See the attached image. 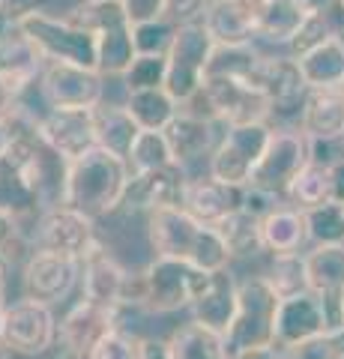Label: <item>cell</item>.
<instances>
[{"label":"cell","mask_w":344,"mask_h":359,"mask_svg":"<svg viewBox=\"0 0 344 359\" xmlns=\"http://www.w3.org/2000/svg\"><path fill=\"white\" fill-rule=\"evenodd\" d=\"M147 233L156 257H174L204 273L228 269L234 261L213 224L198 222L183 207H162L147 216Z\"/></svg>","instance_id":"6da1fadb"},{"label":"cell","mask_w":344,"mask_h":359,"mask_svg":"<svg viewBox=\"0 0 344 359\" xmlns=\"http://www.w3.org/2000/svg\"><path fill=\"white\" fill-rule=\"evenodd\" d=\"M129 177H132L129 162L96 144L84 156L69 162L63 204L90 216L93 222L105 219L123 207Z\"/></svg>","instance_id":"7a4b0ae2"},{"label":"cell","mask_w":344,"mask_h":359,"mask_svg":"<svg viewBox=\"0 0 344 359\" xmlns=\"http://www.w3.org/2000/svg\"><path fill=\"white\" fill-rule=\"evenodd\" d=\"M81 27L96 33L99 45V66L108 81L111 78H123L132 60L138 57L135 36H132V21L126 18V9L120 0H78L69 13Z\"/></svg>","instance_id":"3957f363"},{"label":"cell","mask_w":344,"mask_h":359,"mask_svg":"<svg viewBox=\"0 0 344 359\" xmlns=\"http://www.w3.org/2000/svg\"><path fill=\"white\" fill-rule=\"evenodd\" d=\"M279 302L282 297L273 290V285L263 276H249L240 282L237 290V314L234 323L225 335L231 359L261 351V347H279L275 344V318H279Z\"/></svg>","instance_id":"277c9868"},{"label":"cell","mask_w":344,"mask_h":359,"mask_svg":"<svg viewBox=\"0 0 344 359\" xmlns=\"http://www.w3.org/2000/svg\"><path fill=\"white\" fill-rule=\"evenodd\" d=\"M21 30L27 33V39L36 45L48 63H75V66H87V69L99 66L96 33L81 27L69 15L33 13L21 21Z\"/></svg>","instance_id":"5b68a950"},{"label":"cell","mask_w":344,"mask_h":359,"mask_svg":"<svg viewBox=\"0 0 344 359\" xmlns=\"http://www.w3.org/2000/svg\"><path fill=\"white\" fill-rule=\"evenodd\" d=\"M195 99L204 102V114L219 120L221 126H242V123H270L273 102L263 90L237 75H207L204 90Z\"/></svg>","instance_id":"8992f818"},{"label":"cell","mask_w":344,"mask_h":359,"mask_svg":"<svg viewBox=\"0 0 344 359\" xmlns=\"http://www.w3.org/2000/svg\"><path fill=\"white\" fill-rule=\"evenodd\" d=\"M312 162V141L299 126H273L258 168L252 174V189H261L266 195L287 201L294 180Z\"/></svg>","instance_id":"52a82bcc"},{"label":"cell","mask_w":344,"mask_h":359,"mask_svg":"<svg viewBox=\"0 0 344 359\" xmlns=\"http://www.w3.org/2000/svg\"><path fill=\"white\" fill-rule=\"evenodd\" d=\"M216 42L207 33L201 21L195 25H180L177 36L168 48V75H165V90L180 105H188L204 90L209 57H213Z\"/></svg>","instance_id":"ba28073f"},{"label":"cell","mask_w":344,"mask_h":359,"mask_svg":"<svg viewBox=\"0 0 344 359\" xmlns=\"http://www.w3.org/2000/svg\"><path fill=\"white\" fill-rule=\"evenodd\" d=\"M207 276L209 273L204 269H195L174 257H153L141 273V306L153 314L192 309Z\"/></svg>","instance_id":"9c48e42d"},{"label":"cell","mask_w":344,"mask_h":359,"mask_svg":"<svg viewBox=\"0 0 344 359\" xmlns=\"http://www.w3.org/2000/svg\"><path fill=\"white\" fill-rule=\"evenodd\" d=\"M273 135L270 123H242V126H228L221 132L213 156L207 159V174L219 183L246 189L252 183V174L258 168L261 156L266 150V141Z\"/></svg>","instance_id":"30bf717a"},{"label":"cell","mask_w":344,"mask_h":359,"mask_svg":"<svg viewBox=\"0 0 344 359\" xmlns=\"http://www.w3.org/2000/svg\"><path fill=\"white\" fill-rule=\"evenodd\" d=\"M81 297L108 309H144L141 306V276H129L99 243L81 261Z\"/></svg>","instance_id":"8fae6325"},{"label":"cell","mask_w":344,"mask_h":359,"mask_svg":"<svg viewBox=\"0 0 344 359\" xmlns=\"http://www.w3.org/2000/svg\"><path fill=\"white\" fill-rule=\"evenodd\" d=\"M108 78L99 69L75 63H46L39 75V96L46 108H96L105 102Z\"/></svg>","instance_id":"7c38bea8"},{"label":"cell","mask_w":344,"mask_h":359,"mask_svg":"<svg viewBox=\"0 0 344 359\" xmlns=\"http://www.w3.org/2000/svg\"><path fill=\"white\" fill-rule=\"evenodd\" d=\"M60 323L54 318V309L48 302L39 299H18L13 306H6L4 311V341L18 347L27 356H42L57 344Z\"/></svg>","instance_id":"4fadbf2b"},{"label":"cell","mask_w":344,"mask_h":359,"mask_svg":"<svg viewBox=\"0 0 344 359\" xmlns=\"http://www.w3.org/2000/svg\"><path fill=\"white\" fill-rule=\"evenodd\" d=\"M81 282V257L51 252V249H33L25 264V294L39 302H63Z\"/></svg>","instance_id":"5bb4252c"},{"label":"cell","mask_w":344,"mask_h":359,"mask_svg":"<svg viewBox=\"0 0 344 359\" xmlns=\"http://www.w3.org/2000/svg\"><path fill=\"white\" fill-rule=\"evenodd\" d=\"M36 245L39 249L63 252V255H72V257H81L84 261L99 245V237H96L90 216H84V212L66 207V204H57V207L39 212Z\"/></svg>","instance_id":"9a60e30c"},{"label":"cell","mask_w":344,"mask_h":359,"mask_svg":"<svg viewBox=\"0 0 344 359\" xmlns=\"http://www.w3.org/2000/svg\"><path fill=\"white\" fill-rule=\"evenodd\" d=\"M36 129L51 150L66 162L78 159L96 147V114L93 108H46L36 117Z\"/></svg>","instance_id":"2e32d148"},{"label":"cell","mask_w":344,"mask_h":359,"mask_svg":"<svg viewBox=\"0 0 344 359\" xmlns=\"http://www.w3.org/2000/svg\"><path fill=\"white\" fill-rule=\"evenodd\" d=\"M329 330H336L329 306L312 287L299 290L294 297H282L279 318H275V344L279 347H291L296 341L315 339V335H324Z\"/></svg>","instance_id":"e0dca14e"},{"label":"cell","mask_w":344,"mask_h":359,"mask_svg":"<svg viewBox=\"0 0 344 359\" xmlns=\"http://www.w3.org/2000/svg\"><path fill=\"white\" fill-rule=\"evenodd\" d=\"M252 81L270 96L273 117H291V114L299 117L308 84H305L303 72H299V63L291 54H263L258 69L252 75Z\"/></svg>","instance_id":"ac0fdd59"},{"label":"cell","mask_w":344,"mask_h":359,"mask_svg":"<svg viewBox=\"0 0 344 359\" xmlns=\"http://www.w3.org/2000/svg\"><path fill=\"white\" fill-rule=\"evenodd\" d=\"M117 327V311L108 306H99L93 299H78L66 311L60 320V347L69 359H87L93 353V347L105 339V335Z\"/></svg>","instance_id":"d6986e66"},{"label":"cell","mask_w":344,"mask_h":359,"mask_svg":"<svg viewBox=\"0 0 344 359\" xmlns=\"http://www.w3.org/2000/svg\"><path fill=\"white\" fill-rule=\"evenodd\" d=\"M186 180H188V171L177 162L165 168H153V171L132 174L120 210L147 212L150 216L153 210H162V207H180Z\"/></svg>","instance_id":"ffe728a7"},{"label":"cell","mask_w":344,"mask_h":359,"mask_svg":"<svg viewBox=\"0 0 344 359\" xmlns=\"http://www.w3.org/2000/svg\"><path fill=\"white\" fill-rule=\"evenodd\" d=\"M46 63L48 60L42 57L36 45L27 39V33L21 30V25L0 18V78L9 84L15 99L39 81Z\"/></svg>","instance_id":"44dd1931"},{"label":"cell","mask_w":344,"mask_h":359,"mask_svg":"<svg viewBox=\"0 0 344 359\" xmlns=\"http://www.w3.org/2000/svg\"><path fill=\"white\" fill-rule=\"evenodd\" d=\"M221 126L219 120H213L209 114H201V111H188V108H180L168 126H165V138L171 144V153H174V162L183 165L188 171V165L201 162V159H209L216 150V144L221 135L216 132ZM225 129V126H221Z\"/></svg>","instance_id":"7402d4cb"},{"label":"cell","mask_w":344,"mask_h":359,"mask_svg":"<svg viewBox=\"0 0 344 359\" xmlns=\"http://www.w3.org/2000/svg\"><path fill=\"white\" fill-rule=\"evenodd\" d=\"M296 126L308 141L344 138V87H308Z\"/></svg>","instance_id":"603a6c76"},{"label":"cell","mask_w":344,"mask_h":359,"mask_svg":"<svg viewBox=\"0 0 344 359\" xmlns=\"http://www.w3.org/2000/svg\"><path fill=\"white\" fill-rule=\"evenodd\" d=\"M305 278H308V287L326 299L332 323L341 327L344 245H308V249H305Z\"/></svg>","instance_id":"cb8c5ba5"},{"label":"cell","mask_w":344,"mask_h":359,"mask_svg":"<svg viewBox=\"0 0 344 359\" xmlns=\"http://www.w3.org/2000/svg\"><path fill=\"white\" fill-rule=\"evenodd\" d=\"M180 207L195 216L198 222L204 224H216L242 207V189L237 186H228V183H219L216 177H188L186 180V189H183V201Z\"/></svg>","instance_id":"d4e9b609"},{"label":"cell","mask_w":344,"mask_h":359,"mask_svg":"<svg viewBox=\"0 0 344 359\" xmlns=\"http://www.w3.org/2000/svg\"><path fill=\"white\" fill-rule=\"evenodd\" d=\"M237 290H240V282L228 269L209 273L204 287L198 290V297L192 302V320L228 335L231 323H234V314H237Z\"/></svg>","instance_id":"484cf974"},{"label":"cell","mask_w":344,"mask_h":359,"mask_svg":"<svg viewBox=\"0 0 344 359\" xmlns=\"http://www.w3.org/2000/svg\"><path fill=\"white\" fill-rule=\"evenodd\" d=\"M261 233H263V249L270 255H296L305 252L312 240H308V222L305 210L299 207H275L261 219Z\"/></svg>","instance_id":"4316f807"},{"label":"cell","mask_w":344,"mask_h":359,"mask_svg":"<svg viewBox=\"0 0 344 359\" xmlns=\"http://www.w3.org/2000/svg\"><path fill=\"white\" fill-rule=\"evenodd\" d=\"M201 25L216 45L254 42V9L240 4V0H209Z\"/></svg>","instance_id":"83f0119b"},{"label":"cell","mask_w":344,"mask_h":359,"mask_svg":"<svg viewBox=\"0 0 344 359\" xmlns=\"http://www.w3.org/2000/svg\"><path fill=\"white\" fill-rule=\"evenodd\" d=\"M308 87H344V36L332 33L320 45L294 57Z\"/></svg>","instance_id":"f1b7e54d"},{"label":"cell","mask_w":344,"mask_h":359,"mask_svg":"<svg viewBox=\"0 0 344 359\" xmlns=\"http://www.w3.org/2000/svg\"><path fill=\"white\" fill-rule=\"evenodd\" d=\"M165 353H168V359H231L225 335L198 320L177 327L171 339L165 341Z\"/></svg>","instance_id":"f546056e"},{"label":"cell","mask_w":344,"mask_h":359,"mask_svg":"<svg viewBox=\"0 0 344 359\" xmlns=\"http://www.w3.org/2000/svg\"><path fill=\"white\" fill-rule=\"evenodd\" d=\"M305 13L294 0H266L254 13V39H263L266 45H291L299 27L305 25Z\"/></svg>","instance_id":"4dcf8cb0"},{"label":"cell","mask_w":344,"mask_h":359,"mask_svg":"<svg viewBox=\"0 0 344 359\" xmlns=\"http://www.w3.org/2000/svg\"><path fill=\"white\" fill-rule=\"evenodd\" d=\"M123 108L132 114V120L141 129L165 132V126L180 114V102L168 93L165 87H150V90H129L123 99Z\"/></svg>","instance_id":"1f68e13d"},{"label":"cell","mask_w":344,"mask_h":359,"mask_svg":"<svg viewBox=\"0 0 344 359\" xmlns=\"http://www.w3.org/2000/svg\"><path fill=\"white\" fill-rule=\"evenodd\" d=\"M96 114V144L105 147L108 153L120 156V159H129L132 153V144H135L141 126L123 105H102L99 102L93 108Z\"/></svg>","instance_id":"d6a6232c"},{"label":"cell","mask_w":344,"mask_h":359,"mask_svg":"<svg viewBox=\"0 0 344 359\" xmlns=\"http://www.w3.org/2000/svg\"><path fill=\"white\" fill-rule=\"evenodd\" d=\"M213 228L219 231L221 243L228 245L231 257H252L258 252H266L263 249V233H261V219L252 216L249 210H234L228 212L221 222H216Z\"/></svg>","instance_id":"836d02e7"},{"label":"cell","mask_w":344,"mask_h":359,"mask_svg":"<svg viewBox=\"0 0 344 359\" xmlns=\"http://www.w3.org/2000/svg\"><path fill=\"white\" fill-rule=\"evenodd\" d=\"M287 201L299 210H308V207H317V204H326L332 201V183H329V165H320V162H308L299 177L294 180L291 192H287Z\"/></svg>","instance_id":"e575fe53"},{"label":"cell","mask_w":344,"mask_h":359,"mask_svg":"<svg viewBox=\"0 0 344 359\" xmlns=\"http://www.w3.org/2000/svg\"><path fill=\"white\" fill-rule=\"evenodd\" d=\"M305 222L312 245H344V204L326 201V204L308 207Z\"/></svg>","instance_id":"d590c367"},{"label":"cell","mask_w":344,"mask_h":359,"mask_svg":"<svg viewBox=\"0 0 344 359\" xmlns=\"http://www.w3.org/2000/svg\"><path fill=\"white\" fill-rule=\"evenodd\" d=\"M129 168L132 174L138 171H153V168H165V165H174V153H171V144L165 138V132H153V129H141L135 144H132V153H129Z\"/></svg>","instance_id":"8d00e7d4"},{"label":"cell","mask_w":344,"mask_h":359,"mask_svg":"<svg viewBox=\"0 0 344 359\" xmlns=\"http://www.w3.org/2000/svg\"><path fill=\"white\" fill-rule=\"evenodd\" d=\"M263 278L273 285V290L279 297H294V294H299V290H305L308 287V278H305V252H296V255H273L270 273H266Z\"/></svg>","instance_id":"74e56055"},{"label":"cell","mask_w":344,"mask_h":359,"mask_svg":"<svg viewBox=\"0 0 344 359\" xmlns=\"http://www.w3.org/2000/svg\"><path fill=\"white\" fill-rule=\"evenodd\" d=\"M282 359H344V327H336L315 339L296 341L291 347H279Z\"/></svg>","instance_id":"f35d334b"},{"label":"cell","mask_w":344,"mask_h":359,"mask_svg":"<svg viewBox=\"0 0 344 359\" xmlns=\"http://www.w3.org/2000/svg\"><path fill=\"white\" fill-rule=\"evenodd\" d=\"M165 75H168V54H138L120 81L129 93V90L165 87Z\"/></svg>","instance_id":"ab89813d"},{"label":"cell","mask_w":344,"mask_h":359,"mask_svg":"<svg viewBox=\"0 0 344 359\" xmlns=\"http://www.w3.org/2000/svg\"><path fill=\"white\" fill-rule=\"evenodd\" d=\"M132 36H135L138 54H168L171 42L177 36V25L168 18H153L144 25H132Z\"/></svg>","instance_id":"60d3db41"},{"label":"cell","mask_w":344,"mask_h":359,"mask_svg":"<svg viewBox=\"0 0 344 359\" xmlns=\"http://www.w3.org/2000/svg\"><path fill=\"white\" fill-rule=\"evenodd\" d=\"M141 341L138 335H132L123 327H114L102 341L93 347V353L87 359H141Z\"/></svg>","instance_id":"b9f144b4"},{"label":"cell","mask_w":344,"mask_h":359,"mask_svg":"<svg viewBox=\"0 0 344 359\" xmlns=\"http://www.w3.org/2000/svg\"><path fill=\"white\" fill-rule=\"evenodd\" d=\"M332 33H338V30L332 27V18L329 15H308L305 25L299 27V33L294 36V42L287 45V51H291V57H299V54H305L308 48L320 45L326 36H332Z\"/></svg>","instance_id":"7bdbcfd3"},{"label":"cell","mask_w":344,"mask_h":359,"mask_svg":"<svg viewBox=\"0 0 344 359\" xmlns=\"http://www.w3.org/2000/svg\"><path fill=\"white\" fill-rule=\"evenodd\" d=\"M207 4L209 0H165V18L174 21L177 27L180 25H195L201 21L207 13Z\"/></svg>","instance_id":"ee69618b"},{"label":"cell","mask_w":344,"mask_h":359,"mask_svg":"<svg viewBox=\"0 0 344 359\" xmlns=\"http://www.w3.org/2000/svg\"><path fill=\"white\" fill-rule=\"evenodd\" d=\"M33 13H48V0H0V18L21 25Z\"/></svg>","instance_id":"f6af8a7d"},{"label":"cell","mask_w":344,"mask_h":359,"mask_svg":"<svg viewBox=\"0 0 344 359\" xmlns=\"http://www.w3.org/2000/svg\"><path fill=\"white\" fill-rule=\"evenodd\" d=\"M21 216L15 210H9L0 204V252H6L9 257H13V245L21 240Z\"/></svg>","instance_id":"bcb514c9"},{"label":"cell","mask_w":344,"mask_h":359,"mask_svg":"<svg viewBox=\"0 0 344 359\" xmlns=\"http://www.w3.org/2000/svg\"><path fill=\"white\" fill-rule=\"evenodd\" d=\"M126 9V18L132 25H144V21L162 18L165 13V0H120Z\"/></svg>","instance_id":"7dc6e473"},{"label":"cell","mask_w":344,"mask_h":359,"mask_svg":"<svg viewBox=\"0 0 344 359\" xmlns=\"http://www.w3.org/2000/svg\"><path fill=\"white\" fill-rule=\"evenodd\" d=\"M329 183H332V201L344 204V159L329 165Z\"/></svg>","instance_id":"c3c4849f"},{"label":"cell","mask_w":344,"mask_h":359,"mask_svg":"<svg viewBox=\"0 0 344 359\" xmlns=\"http://www.w3.org/2000/svg\"><path fill=\"white\" fill-rule=\"evenodd\" d=\"M305 15H329L332 6H338V0H294Z\"/></svg>","instance_id":"681fc988"},{"label":"cell","mask_w":344,"mask_h":359,"mask_svg":"<svg viewBox=\"0 0 344 359\" xmlns=\"http://www.w3.org/2000/svg\"><path fill=\"white\" fill-rule=\"evenodd\" d=\"M141 359H168V353H165V341L144 339L141 341Z\"/></svg>","instance_id":"f907efd6"},{"label":"cell","mask_w":344,"mask_h":359,"mask_svg":"<svg viewBox=\"0 0 344 359\" xmlns=\"http://www.w3.org/2000/svg\"><path fill=\"white\" fill-rule=\"evenodd\" d=\"M13 108H15V93L9 90V84L4 78H0V117H6Z\"/></svg>","instance_id":"816d5d0a"},{"label":"cell","mask_w":344,"mask_h":359,"mask_svg":"<svg viewBox=\"0 0 344 359\" xmlns=\"http://www.w3.org/2000/svg\"><path fill=\"white\" fill-rule=\"evenodd\" d=\"M234 359H282V351L279 347H261V351H246Z\"/></svg>","instance_id":"f5cc1de1"},{"label":"cell","mask_w":344,"mask_h":359,"mask_svg":"<svg viewBox=\"0 0 344 359\" xmlns=\"http://www.w3.org/2000/svg\"><path fill=\"white\" fill-rule=\"evenodd\" d=\"M0 359H33V356H27V353H21V351H18V347H13V344L0 341Z\"/></svg>","instance_id":"db71d44e"},{"label":"cell","mask_w":344,"mask_h":359,"mask_svg":"<svg viewBox=\"0 0 344 359\" xmlns=\"http://www.w3.org/2000/svg\"><path fill=\"white\" fill-rule=\"evenodd\" d=\"M9 266H13V257H9L6 252H0V282H6V276H9Z\"/></svg>","instance_id":"11a10c76"},{"label":"cell","mask_w":344,"mask_h":359,"mask_svg":"<svg viewBox=\"0 0 344 359\" xmlns=\"http://www.w3.org/2000/svg\"><path fill=\"white\" fill-rule=\"evenodd\" d=\"M6 306H9L6 302V282H0V311H6Z\"/></svg>","instance_id":"9f6ffc18"},{"label":"cell","mask_w":344,"mask_h":359,"mask_svg":"<svg viewBox=\"0 0 344 359\" xmlns=\"http://www.w3.org/2000/svg\"><path fill=\"white\" fill-rule=\"evenodd\" d=\"M240 4H246V6H252L254 9V13H258V9L266 4V0H240Z\"/></svg>","instance_id":"6f0895ef"},{"label":"cell","mask_w":344,"mask_h":359,"mask_svg":"<svg viewBox=\"0 0 344 359\" xmlns=\"http://www.w3.org/2000/svg\"><path fill=\"white\" fill-rule=\"evenodd\" d=\"M4 174H6V162H4V156H0V183H4Z\"/></svg>","instance_id":"680465c9"},{"label":"cell","mask_w":344,"mask_h":359,"mask_svg":"<svg viewBox=\"0 0 344 359\" xmlns=\"http://www.w3.org/2000/svg\"><path fill=\"white\" fill-rule=\"evenodd\" d=\"M0 341H4V311H0Z\"/></svg>","instance_id":"91938a15"},{"label":"cell","mask_w":344,"mask_h":359,"mask_svg":"<svg viewBox=\"0 0 344 359\" xmlns=\"http://www.w3.org/2000/svg\"><path fill=\"white\" fill-rule=\"evenodd\" d=\"M341 327H344V302H341Z\"/></svg>","instance_id":"94428289"},{"label":"cell","mask_w":344,"mask_h":359,"mask_svg":"<svg viewBox=\"0 0 344 359\" xmlns=\"http://www.w3.org/2000/svg\"><path fill=\"white\" fill-rule=\"evenodd\" d=\"M338 6H341V9H344V0H338Z\"/></svg>","instance_id":"6125c7cd"},{"label":"cell","mask_w":344,"mask_h":359,"mask_svg":"<svg viewBox=\"0 0 344 359\" xmlns=\"http://www.w3.org/2000/svg\"><path fill=\"white\" fill-rule=\"evenodd\" d=\"M341 36H344V33H341Z\"/></svg>","instance_id":"be15d7a7"}]
</instances>
